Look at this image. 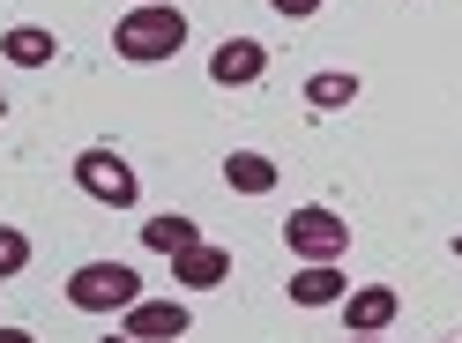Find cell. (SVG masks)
Wrapping results in <instances>:
<instances>
[{
  "instance_id": "cell-1",
  "label": "cell",
  "mask_w": 462,
  "mask_h": 343,
  "mask_svg": "<svg viewBox=\"0 0 462 343\" xmlns=\"http://www.w3.org/2000/svg\"><path fill=\"white\" fill-rule=\"evenodd\" d=\"M187 45V15L180 8H164V0H142V8H127L120 15V31H112V52L120 60H171V52Z\"/></svg>"
},
{
  "instance_id": "cell-2",
  "label": "cell",
  "mask_w": 462,
  "mask_h": 343,
  "mask_svg": "<svg viewBox=\"0 0 462 343\" xmlns=\"http://www.w3.org/2000/svg\"><path fill=\"white\" fill-rule=\"evenodd\" d=\"M68 299H75L82 313H127V306L142 299V283H134L127 262H82V269L68 276Z\"/></svg>"
},
{
  "instance_id": "cell-3",
  "label": "cell",
  "mask_w": 462,
  "mask_h": 343,
  "mask_svg": "<svg viewBox=\"0 0 462 343\" xmlns=\"http://www.w3.org/2000/svg\"><path fill=\"white\" fill-rule=\"evenodd\" d=\"M283 239H291V254L299 262H336L343 246H351V224H343L336 209H291V224H283Z\"/></svg>"
},
{
  "instance_id": "cell-4",
  "label": "cell",
  "mask_w": 462,
  "mask_h": 343,
  "mask_svg": "<svg viewBox=\"0 0 462 343\" xmlns=\"http://www.w3.org/2000/svg\"><path fill=\"white\" fill-rule=\"evenodd\" d=\"M75 180H82V194H97V202H112V209H134V194H142V180L127 172L120 150H82Z\"/></svg>"
},
{
  "instance_id": "cell-5",
  "label": "cell",
  "mask_w": 462,
  "mask_h": 343,
  "mask_svg": "<svg viewBox=\"0 0 462 343\" xmlns=\"http://www.w3.org/2000/svg\"><path fill=\"white\" fill-rule=\"evenodd\" d=\"M209 75L224 82V90H246V82H262V75H269V52L254 45V38H224V45H217V60H209Z\"/></svg>"
},
{
  "instance_id": "cell-6",
  "label": "cell",
  "mask_w": 462,
  "mask_h": 343,
  "mask_svg": "<svg viewBox=\"0 0 462 343\" xmlns=\"http://www.w3.org/2000/svg\"><path fill=\"white\" fill-rule=\"evenodd\" d=\"M127 336H134V343H171V336H187V306H171V299H134V306H127Z\"/></svg>"
},
{
  "instance_id": "cell-7",
  "label": "cell",
  "mask_w": 462,
  "mask_h": 343,
  "mask_svg": "<svg viewBox=\"0 0 462 343\" xmlns=\"http://www.w3.org/2000/svg\"><path fill=\"white\" fill-rule=\"evenodd\" d=\"M171 269H180V283H187V292H209V283H224V276H231V254L194 239L187 254H171Z\"/></svg>"
},
{
  "instance_id": "cell-8",
  "label": "cell",
  "mask_w": 462,
  "mask_h": 343,
  "mask_svg": "<svg viewBox=\"0 0 462 343\" xmlns=\"http://www.w3.org/2000/svg\"><path fill=\"white\" fill-rule=\"evenodd\" d=\"M395 292H388V283H365V292H351V336H381L388 321H395Z\"/></svg>"
},
{
  "instance_id": "cell-9",
  "label": "cell",
  "mask_w": 462,
  "mask_h": 343,
  "mask_svg": "<svg viewBox=\"0 0 462 343\" xmlns=\"http://www.w3.org/2000/svg\"><path fill=\"white\" fill-rule=\"evenodd\" d=\"M291 299H299V306H336V299H343L336 262H306V269L291 276Z\"/></svg>"
},
{
  "instance_id": "cell-10",
  "label": "cell",
  "mask_w": 462,
  "mask_h": 343,
  "mask_svg": "<svg viewBox=\"0 0 462 343\" xmlns=\"http://www.w3.org/2000/svg\"><path fill=\"white\" fill-rule=\"evenodd\" d=\"M0 52H8L15 68H45L52 52H60V38H52V31H38V23H23V31H8V38H0Z\"/></svg>"
},
{
  "instance_id": "cell-11",
  "label": "cell",
  "mask_w": 462,
  "mask_h": 343,
  "mask_svg": "<svg viewBox=\"0 0 462 343\" xmlns=\"http://www.w3.org/2000/svg\"><path fill=\"white\" fill-rule=\"evenodd\" d=\"M224 180L239 187V194H269V187H276V164L254 157V150H231V157H224Z\"/></svg>"
},
{
  "instance_id": "cell-12",
  "label": "cell",
  "mask_w": 462,
  "mask_h": 343,
  "mask_svg": "<svg viewBox=\"0 0 462 343\" xmlns=\"http://www.w3.org/2000/svg\"><path fill=\"white\" fill-rule=\"evenodd\" d=\"M142 246H150V254H187L194 246V224L187 217H150V224H142Z\"/></svg>"
},
{
  "instance_id": "cell-13",
  "label": "cell",
  "mask_w": 462,
  "mask_h": 343,
  "mask_svg": "<svg viewBox=\"0 0 462 343\" xmlns=\"http://www.w3.org/2000/svg\"><path fill=\"white\" fill-rule=\"evenodd\" d=\"M358 97V75H313L306 82V105H351Z\"/></svg>"
},
{
  "instance_id": "cell-14",
  "label": "cell",
  "mask_w": 462,
  "mask_h": 343,
  "mask_svg": "<svg viewBox=\"0 0 462 343\" xmlns=\"http://www.w3.org/2000/svg\"><path fill=\"white\" fill-rule=\"evenodd\" d=\"M23 269H31V239L0 224V276H23Z\"/></svg>"
},
{
  "instance_id": "cell-15",
  "label": "cell",
  "mask_w": 462,
  "mask_h": 343,
  "mask_svg": "<svg viewBox=\"0 0 462 343\" xmlns=\"http://www.w3.org/2000/svg\"><path fill=\"white\" fill-rule=\"evenodd\" d=\"M269 8H276V15H313L321 0H269Z\"/></svg>"
},
{
  "instance_id": "cell-16",
  "label": "cell",
  "mask_w": 462,
  "mask_h": 343,
  "mask_svg": "<svg viewBox=\"0 0 462 343\" xmlns=\"http://www.w3.org/2000/svg\"><path fill=\"white\" fill-rule=\"evenodd\" d=\"M0 343H31V336H23V329H0Z\"/></svg>"
},
{
  "instance_id": "cell-17",
  "label": "cell",
  "mask_w": 462,
  "mask_h": 343,
  "mask_svg": "<svg viewBox=\"0 0 462 343\" xmlns=\"http://www.w3.org/2000/svg\"><path fill=\"white\" fill-rule=\"evenodd\" d=\"M343 343H381V336H343Z\"/></svg>"
},
{
  "instance_id": "cell-18",
  "label": "cell",
  "mask_w": 462,
  "mask_h": 343,
  "mask_svg": "<svg viewBox=\"0 0 462 343\" xmlns=\"http://www.w3.org/2000/svg\"><path fill=\"white\" fill-rule=\"evenodd\" d=\"M105 343H134V336H105Z\"/></svg>"
},
{
  "instance_id": "cell-19",
  "label": "cell",
  "mask_w": 462,
  "mask_h": 343,
  "mask_svg": "<svg viewBox=\"0 0 462 343\" xmlns=\"http://www.w3.org/2000/svg\"><path fill=\"white\" fill-rule=\"evenodd\" d=\"M455 254H462V232H455Z\"/></svg>"
}]
</instances>
